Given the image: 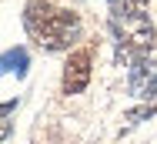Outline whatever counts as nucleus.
Masks as SVG:
<instances>
[{"instance_id": "nucleus-1", "label": "nucleus", "mask_w": 157, "mask_h": 144, "mask_svg": "<svg viewBox=\"0 0 157 144\" xmlns=\"http://www.w3.org/2000/svg\"><path fill=\"white\" fill-rule=\"evenodd\" d=\"M24 30L44 50H67L80 37V17L54 7L50 0H30L24 7Z\"/></svg>"}, {"instance_id": "nucleus-2", "label": "nucleus", "mask_w": 157, "mask_h": 144, "mask_svg": "<svg viewBox=\"0 0 157 144\" xmlns=\"http://www.w3.org/2000/svg\"><path fill=\"white\" fill-rule=\"evenodd\" d=\"M107 7H110V30L117 37L121 57H147L154 47V24L147 17V0H107Z\"/></svg>"}, {"instance_id": "nucleus-3", "label": "nucleus", "mask_w": 157, "mask_h": 144, "mask_svg": "<svg viewBox=\"0 0 157 144\" xmlns=\"http://www.w3.org/2000/svg\"><path fill=\"white\" fill-rule=\"evenodd\" d=\"M90 64H94V50L90 47H80V50H74L67 64H63V94H80L84 87L90 84Z\"/></svg>"}, {"instance_id": "nucleus-4", "label": "nucleus", "mask_w": 157, "mask_h": 144, "mask_svg": "<svg viewBox=\"0 0 157 144\" xmlns=\"http://www.w3.org/2000/svg\"><path fill=\"white\" fill-rule=\"evenodd\" d=\"M130 94L140 101H157V60L137 57L130 60Z\"/></svg>"}, {"instance_id": "nucleus-5", "label": "nucleus", "mask_w": 157, "mask_h": 144, "mask_svg": "<svg viewBox=\"0 0 157 144\" xmlns=\"http://www.w3.org/2000/svg\"><path fill=\"white\" fill-rule=\"evenodd\" d=\"M27 67H30V54H27L24 47H10V50L0 54V74H17V77H24Z\"/></svg>"}, {"instance_id": "nucleus-6", "label": "nucleus", "mask_w": 157, "mask_h": 144, "mask_svg": "<svg viewBox=\"0 0 157 144\" xmlns=\"http://www.w3.org/2000/svg\"><path fill=\"white\" fill-rule=\"evenodd\" d=\"M154 111H157V107H140V111H130V114H127V121H140V117H151Z\"/></svg>"}, {"instance_id": "nucleus-7", "label": "nucleus", "mask_w": 157, "mask_h": 144, "mask_svg": "<svg viewBox=\"0 0 157 144\" xmlns=\"http://www.w3.org/2000/svg\"><path fill=\"white\" fill-rule=\"evenodd\" d=\"M10 138V121H0V141Z\"/></svg>"}]
</instances>
